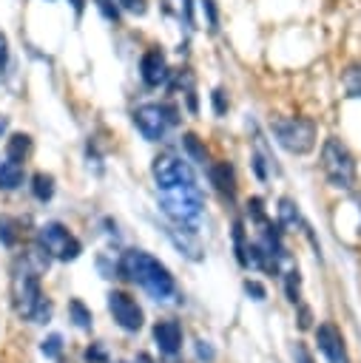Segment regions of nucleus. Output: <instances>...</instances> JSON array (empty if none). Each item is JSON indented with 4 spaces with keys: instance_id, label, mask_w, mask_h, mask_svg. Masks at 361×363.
Instances as JSON below:
<instances>
[{
    "instance_id": "f257e3e1",
    "label": "nucleus",
    "mask_w": 361,
    "mask_h": 363,
    "mask_svg": "<svg viewBox=\"0 0 361 363\" xmlns=\"http://www.w3.org/2000/svg\"><path fill=\"white\" fill-rule=\"evenodd\" d=\"M119 272H122L128 281L139 284V286H142L151 298H156V301H168V298L176 292V284H173V275L168 272V267L159 264L153 255H148V252H142V250H128V252H122V258H119Z\"/></svg>"
},
{
    "instance_id": "f03ea898",
    "label": "nucleus",
    "mask_w": 361,
    "mask_h": 363,
    "mask_svg": "<svg viewBox=\"0 0 361 363\" xmlns=\"http://www.w3.org/2000/svg\"><path fill=\"white\" fill-rule=\"evenodd\" d=\"M11 298H14V309L20 318H28L34 323H45L51 318V303L45 301V295L40 289V278L26 261H20L14 269Z\"/></svg>"
},
{
    "instance_id": "7ed1b4c3",
    "label": "nucleus",
    "mask_w": 361,
    "mask_h": 363,
    "mask_svg": "<svg viewBox=\"0 0 361 363\" xmlns=\"http://www.w3.org/2000/svg\"><path fill=\"white\" fill-rule=\"evenodd\" d=\"M273 139L296 156H304L316 147V122L307 116H279L270 122Z\"/></svg>"
},
{
    "instance_id": "20e7f679",
    "label": "nucleus",
    "mask_w": 361,
    "mask_h": 363,
    "mask_svg": "<svg viewBox=\"0 0 361 363\" xmlns=\"http://www.w3.org/2000/svg\"><path fill=\"white\" fill-rule=\"evenodd\" d=\"M321 170H324V176L333 187L350 190L355 184V159H352L350 147L341 139H335V136L324 139V145H321Z\"/></svg>"
},
{
    "instance_id": "39448f33",
    "label": "nucleus",
    "mask_w": 361,
    "mask_h": 363,
    "mask_svg": "<svg viewBox=\"0 0 361 363\" xmlns=\"http://www.w3.org/2000/svg\"><path fill=\"white\" fill-rule=\"evenodd\" d=\"M159 207L168 218L188 227L202 216V193H199L196 184H182V187H173V190H162Z\"/></svg>"
},
{
    "instance_id": "423d86ee",
    "label": "nucleus",
    "mask_w": 361,
    "mask_h": 363,
    "mask_svg": "<svg viewBox=\"0 0 361 363\" xmlns=\"http://www.w3.org/2000/svg\"><path fill=\"white\" fill-rule=\"evenodd\" d=\"M179 122V111L168 102H145L134 111V125L148 142L165 139V133Z\"/></svg>"
},
{
    "instance_id": "0eeeda50",
    "label": "nucleus",
    "mask_w": 361,
    "mask_h": 363,
    "mask_svg": "<svg viewBox=\"0 0 361 363\" xmlns=\"http://www.w3.org/2000/svg\"><path fill=\"white\" fill-rule=\"evenodd\" d=\"M151 176H153L159 190H173V187H182V184H196L188 159H182L176 153H159L153 159V164H151Z\"/></svg>"
},
{
    "instance_id": "6e6552de",
    "label": "nucleus",
    "mask_w": 361,
    "mask_h": 363,
    "mask_svg": "<svg viewBox=\"0 0 361 363\" xmlns=\"http://www.w3.org/2000/svg\"><path fill=\"white\" fill-rule=\"evenodd\" d=\"M37 241H40L43 252H48V255H54V258H60V261H74V258L80 255V250H82L80 241H77L60 221L43 224L40 233H37Z\"/></svg>"
},
{
    "instance_id": "1a4fd4ad",
    "label": "nucleus",
    "mask_w": 361,
    "mask_h": 363,
    "mask_svg": "<svg viewBox=\"0 0 361 363\" xmlns=\"http://www.w3.org/2000/svg\"><path fill=\"white\" fill-rule=\"evenodd\" d=\"M108 312L125 332H136L142 326V309L128 292H111L108 295Z\"/></svg>"
},
{
    "instance_id": "9d476101",
    "label": "nucleus",
    "mask_w": 361,
    "mask_h": 363,
    "mask_svg": "<svg viewBox=\"0 0 361 363\" xmlns=\"http://www.w3.org/2000/svg\"><path fill=\"white\" fill-rule=\"evenodd\" d=\"M139 77L148 88H159L168 82L171 77V68H168V57L162 48H148L139 60Z\"/></svg>"
},
{
    "instance_id": "9b49d317",
    "label": "nucleus",
    "mask_w": 361,
    "mask_h": 363,
    "mask_svg": "<svg viewBox=\"0 0 361 363\" xmlns=\"http://www.w3.org/2000/svg\"><path fill=\"white\" fill-rule=\"evenodd\" d=\"M316 340H318V349L327 354L330 363H347V352H344V340H341V332L330 323H321L316 329Z\"/></svg>"
},
{
    "instance_id": "f8f14e48",
    "label": "nucleus",
    "mask_w": 361,
    "mask_h": 363,
    "mask_svg": "<svg viewBox=\"0 0 361 363\" xmlns=\"http://www.w3.org/2000/svg\"><path fill=\"white\" fill-rule=\"evenodd\" d=\"M153 340H156V349L171 357L182 349V326L176 320H159L153 326Z\"/></svg>"
},
{
    "instance_id": "ddd939ff",
    "label": "nucleus",
    "mask_w": 361,
    "mask_h": 363,
    "mask_svg": "<svg viewBox=\"0 0 361 363\" xmlns=\"http://www.w3.org/2000/svg\"><path fill=\"white\" fill-rule=\"evenodd\" d=\"M210 182L216 184V190L227 199L236 196V173L227 162H219V164H210Z\"/></svg>"
},
{
    "instance_id": "4468645a",
    "label": "nucleus",
    "mask_w": 361,
    "mask_h": 363,
    "mask_svg": "<svg viewBox=\"0 0 361 363\" xmlns=\"http://www.w3.org/2000/svg\"><path fill=\"white\" fill-rule=\"evenodd\" d=\"M26 173H23V162L6 159L0 162V190H17L23 184Z\"/></svg>"
},
{
    "instance_id": "2eb2a0df",
    "label": "nucleus",
    "mask_w": 361,
    "mask_h": 363,
    "mask_svg": "<svg viewBox=\"0 0 361 363\" xmlns=\"http://www.w3.org/2000/svg\"><path fill=\"white\" fill-rule=\"evenodd\" d=\"M31 150V136L28 133H11L9 142H6V159H14V162H23Z\"/></svg>"
},
{
    "instance_id": "dca6fc26",
    "label": "nucleus",
    "mask_w": 361,
    "mask_h": 363,
    "mask_svg": "<svg viewBox=\"0 0 361 363\" xmlns=\"http://www.w3.org/2000/svg\"><path fill=\"white\" fill-rule=\"evenodd\" d=\"M341 85H344V94H347V96L361 99V62H352V65L341 74Z\"/></svg>"
},
{
    "instance_id": "f3484780",
    "label": "nucleus",
    "mask_w": 361,
    "mask_h": 363,
    "mask_svg": "<svg viewBox=\"0 0 361 363\" xmlns=\"http://www.w3.org/2000/svg\"><path fill=\"white\" fill-rule=\"evenodd\" d=\"M31 193H34L37 201H48V199L54 196V179H51L48 173H34V179H31Z\"/></svg>"
},
{
    "instance_id": "a211bd4d",
    "label": "nucleus",
    "mask_w": 361,
    "mask_h": 363,
    "mask_svg": "<svg viewBox=\"0 0 361 363\" xmlns=\"http://www.w3.org/2000/svg\"><path fill=\"white\" fill-rule=\"evenodd\" d=\"M68 315H71V320H74V326H80V329H91V312L85 309V303L82 301H71L68 303Z\"/></svg>"
},
{
    "instance_id": "6ab92c4d",
    "label": "nucleus",
    "mask_w": 361,
    "mask_h": 363,
    "mask_svg": "<svg viewBox=\"0 0 361 363\" xmlns=\"http://www.w3.org/2000/svg\"><path fill=\"white\" fill-rule=\"evenodd\" d=\"M182 145H185V150H188L199 164H208V150L199 145V139H196L193 133H185V136H182Z\"/></svg>"
},
{
    "instance_id": "aec40b11",
    "label": "nucleus",
    "mask_w": 361,
    "mask_h": 363,
    "mask_svg": "<svg viewBox=\"0 0 361 363\" xmlns=\"http://www.w3.org/2000/svg\"><path fill=\"white\" fill-rule=\"evenodd\" d=\"M97 3V9H99V14L108 20V23H119V17H122V9H119V3L117 0H94Z\"/></svg>"
},
{
    "instance_id": "412c9836",
    "label": "nucleus",
    "mask_w": 361,
    "mask_h": 363,
    "mask_svg": "<svg viewBox=\"0 0 361 363\" xmlns=\"http://www.w3.org/2000/svg\"><path fill=\"white\" fill-rule=\"evenodd\" d=\"M40 352H43L45 357H60V352H63V337H60V335H48V337L40 343Z\"/></svg>"
},
{
    "instance_id": "4be33fe9",
    "label": "nucleus",
    "mask_w": 361,
    "mask_h": 363,
    "mask_svg": "<svg viewBox=\"0 0 361 363\" xmlns=\"http://www.w3.org/2000/svg\"><path fill=\"white\" fill-rule=\"evenodd\" d=\"M279 216H281L284 224H298V210H296V204L290 199H281L279 201Z\"/></svg>"
},
{
    "instance_id": "5701e85b",
    "label": "nucleus",
    "mask_w": 361,
    "mask_h": 363,
    "mask_svg": "<svg viewBox=\"0 0 361 363\" xmlns=\"http://www.w3.org/2000/svg\"><path fill=\"white\" fill-rule=\"evenodd\" d=\"M199 3H202L205 17H208V28L216 31V28H219V11H216V3H213V0H199Z\"/></svg>"
},
{
    "instance_id": "b1692460",
    "label": "nucleus",
    "mask_w": 361,
    "mask_h": 363,
    "mask_svg": "<svg viewBox=\"0 0 361 363\" xmlns=\"http://www.w3.org/2000/svg\"><path fill=\"white\" fill-rule=\"evenodd\" d=\"M6 68H9V40H6V34L0 31V79H3Z\"/></svg>"
},
{
    "instance_id": "393cba45",
    "label": "nucleus",
    "mask_w": 361,
    "mask_h": 363,
    "mask_svg": "<svg viewBox=\"0 0 361 363\" xmlns=\"http://www.w3.org/2000/svg\"><path fill=\"white\" fill-rule=\"evenodd\" d=\"M122 11H131V14H145V0H117Z\"/></svg>"
},
{
    "instance_id": "a878e982",
    "label": "nucleus",
    "mask_w": 361,
    "mask_h": 363,
    "mask_svg": "<svg viewBox=\"0 0 361 363\" xmlns=\"http://www.w3.org/2000/svg\"><path fill=\"white\" fill-rule=\"evenodd\" d=\"M0 241L3 244H14V230H11L9 218H0Z\"/></svg>"
},
{
    "instance_id": "bb28decb",
    "label": "nucleus",
    "mask_w": 361,
    "mask_h": 363,
    "mask_svg": "<svg viewBox=\"0 0 361 363\" xmlns=\"http://www.w3.org/2000/svg\"><path fill=\"white\" fill-rule=\"evenodd\" d=\"M210 99H213L216 113H225V111H227V99H225V91H222V88H216V91L210 94Z\"/></svg>"
},
{
    "instance_id": "cd10ccee",
    "label": "nucleus",
    "mask_w": 361,
    "mask_h": 363,
    "mask_svg": "<svg viewBox=\"0 0 361 363\" xmlns=\"http://www.w3.org/2000/svg\"><path fill=\"white\" fill-rule=\"evenodd\" d=\"M287 295H290V301H298V272L287 275Z\"/></svg>"
},
{
    "instance_id": "c85d7f7f",
    "label": "nucleus",
    "mask_w": 361,
    "mask_h": 363,
    "mask_svg": "<svg viewBox=\"0 0 361 363\" xmlns=\"http://www.w3.org/2000/svg\"><path fill=\"white\" fill-rule=\"evenodd\" d=\"M85 360L88 363H105V352L99 346H91V349H85Z\"/></svg>"
},
{
    "instance_id": "c756f323",
    "label": "nucleus",
    "mask_w": 361,
    "mask_h": 363,
    "mask_svg": "<svg viewBox=\"0 0 361 363\" xmlns=\"http://www.w3.org/2000/svg\"><path fill=\"white\" fill-rule=\"evenodd\" d=\"M293 357H296V363H313V357H310V352L301 346V343H296V349H293Z\"/></svg>"
},
{
    "instance_id": "7c9ffc66",
    "label": "nucleus",
    "mask_w": 361,
    "mask_h": 363,
    "mask_svg": "<svg viewBox=\"0 0 361 363\" xmlns=\"http://www.w3.org/2000/svg\"><path fill=\"white\" fill-rule=\"evenodd\" d=\"M244 289H247V292H253V295H256V301H262V298H264V289H262L259 284H253V281H247V286H244Z\"/></svg>"
},
{
    "instance_id": "2f4dec72",
    "label": "nucleus",
    "mask_w": 361,
    "mask_h": 363,
    "mask_svg": "<svg viewBox=\"0 0 361 363\" xmlns=\"http://www.w3.org/2000/svg\"><path fill=\"white\" fill-rule=\"evenodd\" d=\"M71 6H74V11H77V14H82V6H85V0H71Z\"/></svg>"
},
{
    "instance_id": "473e14b6",
    "label": "nucleus",
    "mask_w": 361,
    "mask_h": 363,
    "mask_svg": "<svg viewBox=\"0 0 361 363\" xmlns=\"http://www.w3.org/2000/svg\"><path fill=\"white\" fill-rule=\"evenodd\" d=\"M6 128H9V119H6V116H3V113H0V136H3V133H6Z\"/></svg>"
}]
</instances>
